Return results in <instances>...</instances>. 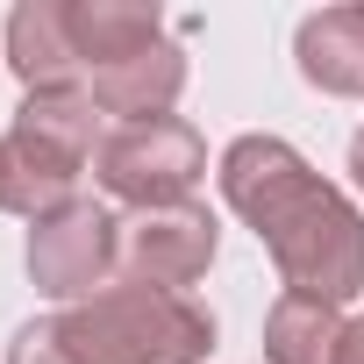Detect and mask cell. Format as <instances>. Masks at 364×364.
I'll return each instance as SVG.
<instances>
[{
	"label": "cell",
	"instance_id": "4",
	"mask_svg": "<svg viewBox=\"0 0 364 364\" xmlns=\"http://www.w3.org/2000/svg\"><path fill=\"white\" fill-rule=\"evenodd\" d=\"M100 193L150 215V208H186L208 178V143L186 114H150V122H114L93 150Z\"/></svg>",
	"mask_w": 364,
	"mask_h": 364
},
{
	"label": "cell",
	"instance_id": "2",
	"mask_svg": "<svg viewBox=\"0 0 364 364\" xmlns=\"http://www.w3.org/2000/svg\"><path fill=\"white\" fill-rule=\"evenodd\" d=\"M93 93H29L0 136V215H22L29 229L79 200V171L100 150Z\"/></svg>",
	"mask_w": 364,
	"mask_h": 364
},
{
	"label": "cell",
	"instance_id": "6",
	"mask_svg": "<svg viewBox=\"0 0 364 364\" xmlns=\"http://www.w3.org/2000/svg\"><path fill=\"white\" fill-rule=\"evenodd\" d=\"M215 243H222V222H215L200 200L129 215V222H122V279L157 286V293H186V286L208 279Z\"/></svg>",
	"mask_w": 364,
	"mask_h": 364
},
{
	"label": "cell",
	"instance_id": "5",
	"mask_svg": "<svg viewBox=\"0 0 364 364\" xmlns=\"http://www.w3.org/2000/svg\"><path fill=\"white\" fill-rule=\"evenodd\" d=\"M114 272H122V222L100 200H72L65 215L29 229V279L43 300L79 307V300L107 293Z\"/></svg>",
	"mask_w": 364,
	"mask_h": 364
},
{
	"label": "cell",
	"instance_id": "8",
	"mask_svg": "<svg viewBox=\"0 0 364 364\" xmlns=\"http://www.w3.org/2000/svg\"><path fill=\"white\" fill-rule=\"evenodd\" d=\"M86 93H93V107H100V114H114V122H150V114H171V100L186 93V50L164 36V43L136 50L129 65L93 72V79H86Z\"/></svg>",
	"mask_w": 364,
	"mask_h": 364
},
{
	"label": "cell",
	"instance_id": "14",
	"mask_svg": "<svg viewBox=\"0 0 364 364\" xmlns=\"http://www.w3.org/2000/svg\"><path fill=\"white\" fill-rule=\"evenodd\" d=\"M350 178H357V193H364V129L350 136Z\"/></svg>",
	"mask_w": 364,
	"mask_h": 364
},
{
	"label": "cell",
	"instance_id": "12",
	"mask_svg": "<svg viewBox=\"0 0 364 364\" xmlns=\"http://www.w3.org/2000/svg\"><path fill=\"white\" fill-rule=\"evenodd\" d=\"M8 364H79V357H72V343L58 336V314H50V321H29V328H15V343H8Z\"/></svg>",
	"mask_w": 364,
	"mask_h": 364
},
{
	"label": "cell",
	"instance_id": "9",
	"mask_svg": "<svg viewBox=\"0 0 364 364\" xmlns=\"http://www.w3.org/2000/svg\"><path fill=\"white\" fill-rule=\"evenodd\" d=\"M293 58H300V79L336 93V100H357L364 93V8H321L300 22L293 36Z\"/></svg>",
	"mask_w": 364,
	"mask_h": 364
},
{
	"label": "cell",
	"instance_id": "7",
	"mask_svg": "<svg viewBox=\"0 0 364 364\" xmlns=\"http://www.w3.org/2000/svg\"><path fill=\"white\" fill-rule=\"evenodd\" d=\"M8 72L29 93H86V65L72 43V0H22L8 15Z\"/></svg>",
	"mask_w": 364,
	"mask_h": 364
},
{
	"label": "cell",
	"instance_id": "13",
	"mask_svg": "<svg viewBox=\"0 0 364 364\" xmlns=\"http://www.w3.org/2000/svg\"><path fill=\"white\" fill-rule=\"evenodd\" d=\"M336 364H364V314L350 321V336H343V357H336Z\"/></svg>",
	"mask_w": 364,
	"mask_h": 364
},
{
	"label": "cell",
	"instance_id": "3",
	"mask_svg": "<svg viewBox=\"0 0 364 364\" xmlns=\"http://www.w3.org/2000/svg\"><path fill=\"white\" fill-rule=\"evenodd\" d=\"M58 336L79 364H200L215 350V314L193 293H157L114 279L107 293L58 314Z\"/></svg>",
	"mask_w": 364,
	"mask_h": 364
},
{
	"label": "cell",
	"instance_id": "10",
	"mask_svg": "<svg viewBox=\"0 0 364 364\" xmlns=\"http://www.w3.org/2000/svg\"><path fill=\"white\" fill-rule=\"evenodd\" d=\"M72 43H79V65L93 79V72L129 65L136 50L164 43V15L150 0H72Z\"/></svg>",
	"mask_w": 364,
	"mask_h": 364
},
{
	"label": "cell",
	"instance_id": "1",
	"mask_svg": "<svg viewBox=\"0 0 364 364\" xmlns=\"http://www.w3.org/2000/svg\"><path fill=\"white\" fill-rule=\"evenodd\" d=\"M215 178H222V200L257 229L286 293L328 307L364 293V215L286 136H236Z\"/></svg>",
	"mask_w": 364,
	"mask_h": 364
},
{
	"label": "cell",
	"instance_id": "11",
	"mask_svg": "<svg viewBox=\"0 0 364 364\" xmlns=\"http://www.w3.org/2000/svg\"><path fill=\"white\" fill-rule=\"evenodd\" d=\"M343 307L328 300H300V293H279L272 314H264V357L272 364H336L343 357Z\"/></svg>",
	"mask_w": 364,
	"mask_h": 364
}]
</instances>
